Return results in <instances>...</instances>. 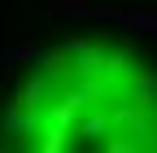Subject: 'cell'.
Wrapping results in <instances>:
<instances>
[{
    "mask_svg": "<svg viewBox=\"0 0 157 153\" xmlns=\"http://www.w3.org/2000/svg\"><path fill=\"white\" fill-rule=\"evenodd\" d=\"M22 61H44V44L39 40H17V44H5L0 48V70H13V66H22Z\"/></svg>",
    "mask_w": 157,
    "mask_h": 153,
    "instance_id": "1",
    "label": "cell"
},
{
    "mask_svg": "<svg viewBox=\"0 0 157 153\" xmlns=\"http://www.w3.org/2000/svg\"><path fill=\"white\" fill-rule=\"evenodd\" d=\"M44 9H52V13H66V18H113V9H105V5H96V0H44Z\"/></svg>",
    "mask_w": 157,
    "mask_h": 153,
    "instance_id": "2",
    "label": "cell"
},
{
    "mask_svg": "<svg viewBox=\"0 0 157 153\" xmlns=\"http://www.w3.org/2000/svg\"><path fill=\"white\" fill-rule=\"evenodd\" d=\"M113 26H127V31H144V35H157V18L153 13H122V9H113L109 18Z\"/></svg>",
    "mask_w": 157,
    "mask_h": 153,
    "instance_id": "3",
    "label": "cell"
},
{
    "mask_svg": "<svg viewBox=\"0 0 157 153\" xmlns=\"http://www.w3.org/2000/svg\"><path fill=\"white\" fill-rule=\"evenodd\" d=\"M148 144H153V149H157V127H153V131H148Z\"/></svg>",
    "mask_w": 157,
    "mask_h": 153,
    "instance_id": "4",
    "label": "cell"
}]
</instances>
